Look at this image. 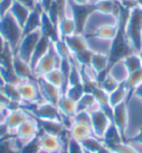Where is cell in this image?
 Listing matches in <instances>:
<instances>
[{
	"mask_svg": "<svg viewBox=\"0 0 142 153\" xmlns=\"http://www.w3.org/2000/svg\"><path fill=\"white\" fill-rule=\"evenodd\" d=\"M9 135H11V133H10V131L8 130L6 123H0V141L8 138Z\"/></svg>",
	"mask_w": 142,
	"mask_h": 153,
	"instance_id": "obj_45",
	"label": "cell"
},
{
	"mask_svg": "<svg viewBox=\"0 0 142 153\" xmlns=\"http://www.w3.org/2000/svg\"><path fill=\"white\" fill-rule=\"evenodd\" d=\"M85 153H89V152H85Z\"/></svg>",
	"mask_w": 142,
	"mask_h": 153,
	"instance_id": "obj_56",
	"label": "cell"
},
{
	"mask_svg": "<svg viewBox=\"0 0 142 153\" xmlns=\"http://www.w3.org/2000/svg\"><path fill=\"white\" fill-rule=\"evenodd\" d=\"M117 30H118L117 22L104 23L102 26L98 27L97 29H94V31H93L92 33H90L89 37L99 39V40H103V41L111 42L112 39L114 38L115 33H117Z\"/></svg>",
	"mask_w": 142,
	"mask_h": 153,
	"instance_id": "obj_17",
	"label": "cell"
},
{
	"mask_svg": "<svg viewBox=\"0 0 142 153\" xmlns=\"http://www.w3.org/2000/svg\"><path fill=\"white\" fill-rule=\"evenodd\" d=\"M58 33H59L60 39L77 33L76 23H74L71 16H63L60 18L59 22H58Z\"/></svg>",
	"mask_w": 142,
	"mask_h": 153,
	"instance_id": "obj_21",
	"label": "cell"
},
{
	"mask_svg": "<svg viewBox=\"0 0 142 153\" xmlns=\"http://www.w3.org/2000/svg\"><path fill=\"white\" fill-rule=\"evenodd\" d=\"M17 88L21 97L22 104H33L41 102V96L39 91L38 84L36 79H28V80H21L17 84Z\"/></svg>",
	"mask_w": 142,
	"mask_h": 153,
	"instance_id": "obj_5",
	"label": "cell"
},
{
	"mask_svg": "<svg viewBox=\"0 0 142 153\" xmlns=\"http://www.w3.org/2000/svg\"><path fill=\"white\" fill-rule=\"evenodd\" d=\"M85 87L83 84H78V85H73V87H67L65 90V92L62 94H65L69 99H71L74 102H78L80 98L83 96L85 93Z\"/></svg>",
	"mask_w": 142,
	"mask_h": 153,
	"instance_id": "obj_37",
	"label": "cell"
},
{
	"mask_svg": "<svg viewBox=\"0 0 142 153\" xmlns=\"http://www.w3.org/2000/svg\"><path fill=\"white\" fill-rule=\"evenodd\" d=\"M80 143L85 150V152L89 153H97L101 148L104 146L103 141L101 139L94 137V135H91V137L82 140V141H80Z\"/></svg>",
	"mask_w": 142,
	"mask_h": 153,
	"instance_id": "obj_31",
	"label": "cell"
},
{
	"mask_svg": "<svg viewBox=\"0 0 142 153\" xmlns=\"http://www.w3.org/2000/svg\"><path fill=\"white\" fill-rule=\"evenodd\" d=\"M69 135L71 138L76 139L78 141H82L85 139L93 135L91 126L88 124H82V123H74L72 128L69 130Z\"/></svg>",
	"mask_w": 142,
	"mask_h": 153,
	"instance_id": "obj_28",
	"label": "cell"
},
{
	"mask_svg": "<svg viewBox=\"0 0 142 153\" xmlns=\"http://www.w3.org/2000/svg\"><path fill=\"white\" fill-rule=\"evenodd\" d=\"M99 104L97 102L96 98L92 93L90 92H85L83 96L81 97L80 100L77 102V112L78 111H88L91 112L93 110L98 109Z\"/></svg>",
	"mask_w": 142,
	"mask_h": 153,
	"instance_id": "obj_27",
	"label": "cell"
},
{
	"mask_svg": "<svg viewBox=\"0 0 142 153\" xmlns=\"http://www.w3.org/2000/svg\"><path fill=\"white\" fill-rule=\"evenodd\" d=\"M71 1L77 4H94L97 0H71Z\"/></svg>",
	"mask_w": 142,
	"mask_h": 153,
	"instance_id": "obj_48",
	"label": "cell"
},
{
	"mask_svg": "<svg viewBox=\"0 0 142 153\" xmlns=\"http://www.w3.org/2000/svg\"><path fill=\"white\" fill-rule=\"evenodd\" d=\"M108 73L111 76H113L115 80L118 81V82H120V83H122V82H124V81L127 80L128 74H129L122 61H120L112 65L111 68L109 69Z\"/></svg>",
	"mask_w": 142,
	"mask_h": 153,
	"instance_id": "obj_33",
	"label": "cell"
},
{
	"mask_svg": "<svg viewBox=\"0 0 142 153\" xmlns=\"http://www.w3.org/2000/svg\"><path fill=\"white\" fill-rule=\"evenodd\" d=\"M63 40H65V45L68 46L72 56L90 48L87 38L80 33H74V35H71L69 37H65V38H63Z\"/></svg>",
	"mask_w": 142,
	"mask_h": 153,
	"instance_id": "obj_16",
	"label": "cell"
},
{
	"mask_svg": "<svg viewBox=\"0 0 142 153\" xmlns=\"http://www.w3.org/2000/svg\"><path fill=\"white\" fill-rule=\"evenodd\" d=\"M115 1H118V2H120V1H122V0H115Z\"/></svg>",
	"mask_w": 142,
	"mask_h": 153,
	"instance_id": "obj_54",
	"label": "cell"
},
{
	"mask_svg": "<svg viewBox=\"0 0 142 153\" xmlns=\"http://www.w3.org/2000/svg\"><path fill=\"white\" fill-rule=\"evenodd\" d=\"M108 100H109V104L110 107L113 108L115 105L127 102L128 101V89L126 87L124 82L120 83V85L115 89L114 91L108 94Z\"/></svg>",
	"mask_w": 142,
	"mask_h": 153,
	"instance_id": "obj_24",
	"label": "cell"
},
{
	"mask_svg": "<svg viewBox=\"0 0 142 153\" xmlns=\"http://www.w3.org/2000/svg\"><path fill=\"white\" fill-rule=\"evenodd\" d=\"M74 123H82V124H88L90 126L91 123V115H90V112L88 111H78L74 117Z\"/></svg>",
	"mask_w": 142,
	"mask_h": 153,
	"instance_id": "obj_41",
	"label": "cell"
},
{
	"mask_svg": "<svg viewBox=\"0 0 142 153\" xmlns=\"http://www.w3.org/2000/svg\"><path fill=\"white\" fill-rule=\"evenodd\" d=\"M51 46H52V41L49 38L45 37V36H41V38H40V40H39L37 46H36V49L33 51V54H32L30 60V67L32 71H33V67L36 65V63L49 51Z\"/></svg>",
	"mask_w": 142,
	"mask_h": 153,
	"instance_id": "obj_20",
	"label": "cell"
},
{
	"mask_svg": "<svg viewBox=\"0 0 142 153\" xmlns=\"http://www.w3.org/2000/svg\"><path fill=\"white\" fill-rule=\"evenodd\" d=\"M135 1L138 2V6H139V7L142 8V0H135Z\"/></svg>",
	"mask_w": 142,
	"mask_h": 153,
	"instance_id": "obj_51",
	"label": "cell"
},
{
	"mask_svg": "<svg viewBox=\"0 0 142 153\" xmlns=\"http://www.w3.org/2000/svg\"><path fill=\"white\" fill-rule=\"evenodd\" d=\"M41 78H43V79H45L47 82H49L50 84H52L54 87L59 88L61 90L62 93L65 92V87H67V80H65L63 73L61 72V70L59 69V68H56V69L48 72L47 74L41 76Z\"/></svg>",
	"mask_w": 142,
	"mask_h": 153,
	"instance_id": "obj_23",
	"label": "cell"
},
{
	"mask_svg": "<svg viewBox=\"0 0 142 153\" xmlns=\"http://www.w3.org/2000/svg\"><path fill=\"white\" fill-rule=\"evenodd\" d=\"M0 1H1V0H0Z\"/></svg>",
	"mask_w": 142,
	"mask_h": 153,
	"instance_id": "obj_58",
	"label": "cell"
},
{
	"mask_svg": "<svg viewBox=\"0 0 142 153\" xmlns=\"http://www.w3.org/2000/svg\"><path fill=\"white\" fill-rule=\"evenodd\" d=\"M16 1L21 4L22 6H25V7H27L28 9H30V10H33V9L39 4L38 2H37V0H16Z\"/></svg>",
	"mask_w": 142,
	"mask_h": 153,
	"instance_id": "obj_44",
	"label": "cell"
},
{
	"mask_svg": "<svg viewBox=\"0 0 142 153\" xmlns=\"http://www.w3.org/2000/svg\"><path fill=\"white\" fill-rule=\"evenodd\" d=\"M57 108L61 115H68V117H74L77 113V102L69 99L65 94H62L58 101Z\"/></svg>",
	"mask_w": 142,
	"mask_h": 153,
	"instance_id": "obj_25",
	"label": "cell"
},
{
	"mask_svg": "<svg viewBox=\"0 0 142 153\" xmlns=\"http://www.w3.org/2000/svg\"><path fill=\"white\" fill-rule=\"evenodd\" d=\"M0 35L7 42L11 49L16 51L22 38V27L15 20L10 13L0 19Z\"/></svg>",
	"mask_w": 142,
	"mask_h": 153,
	"instance_id": "obj_2",
	"label": "cell"
},
{
	"mask_svg": "<svg viewBox=\"0 0 142 153\" xmlns=\"http://www.w3.org/2000/svg\"><path fill=\"white\" fill-rule=\"evenodd\" d=\"M123 140H124V137L121 134L119 129L111 122L110 126H108V129L106 130V132H104L103 137H102V141H103L104 146H114V144H118V143L123 142Z\"/></svg>",
	"mask_w": 142,
	"mask_h": 153,
	"instance_id": "obj_22",
	"label": "cell"
},
{
	"mask_svg": "<svg viewBox=\"0 0 142 153\" xmlns=\"http://www.w3.org/2000/svg\"><path fill=\"white\" fill-rule=\"evenodd\" d=\"M30 117V113L21 107L16 108V109H10L9 112H8V115L7 118H6L4 123L7 126L8 130L10 131V133L12 134L20 124H22Z\"/></svg>",
	"mask_w": 142,
	"mask_h": 153,
	"instance_id": "obj_13",
	"label": "cell"
},
{
	"mask_svg": "<svg viewBox=\"0 0 142 153\" xmlns=\"http://www.w3.org/2000/svg\"><path fill=\"white\" fill-rule=\"evenodd\" d=\"M40 151H41V149H40V144H39V139L37 137L30 141L26 142L21 146L19 153H39Z\"/></svg>",
	"mask_w": 142,
	"mask_h": 153,
	"instance_id": "obj_39",
	"label": "cell"
},
{
	"mask_svg": "<svg viewBox=\"0 0 142 153\" xmlns=\"http://www.w3.org/2000/svg\"><path fill=\"white\" fill-rule=\"evenodd\" d=\"M132 96H135V98H138L140 101H142V82L135 89V91H133V93H132Z\"/></svg>",
	"mask_w": 142,
	"mask_h": 153,
	"instance_id": "obj_47",
	"label": "cell"
},
{
	"mask_svg": "<svg viewBox=\"0 0 142 153\" xmlns=\"http://www.w3.org/2000/svg\"><path fill=\"white\" fill-rule=\"evenodd\" d=\"M7 42L4 41V39L2 38V36L0 35V54L4 52V50L6 49V47H7Z\"/></svg>",
	"mask_w": 142,
	"mask_h": 153,
	"instance_id": "obj_49",
	"label": "cell"
},
{
	"mask_svg": "<svg viewBox=\"0 0 142 153\" xmlns=\"http://www.w3.org/2000/svg\"><path fill=\"white\" fill-rule=\"evenodd\" d=\"M70 9V16L72 17L73 21L76 23V30L77 33L83 35L85 31V27L88 20L91 16L96 12L94 4H77L72 1H68Z\"/></svg>",
	"mask_w": 142,
	"mask_h": 153,
	"instance_id": "obj_3",
	"label": "cell"
},
{
	"mask_svg": "<svg viewBox=\"0 0 142 153\" xmlns=\"http://www.w3.org/2000/svg\"><path fill=\"white\" fill-rule=\"evenodd\" d=\"M0 90L4 92V96L7 97L8 99L10 100L11 103H13L17 107H21L22 101H21V97H20L18 88H17V84L4 83V85L0 88Z\"/></svg>",
	"mask_w": 142,
	"mask_h": 153,
	"instance_id": "obj_29",
	"label": "cell"
},
{
	"mask_svg": "<svg viewBox=\"0 0 142 153\" xmlns=\"http://www.w3.org/2000/svg\"><path fill=\"white\" fill-rule=\"evenodd\" d=\"M98 85H99L100 88L102 89L106 93L109 94V93H111L112 91H114L115 89L119 87L120 82H118L113 76H111L109 73H108V74L104 76L103 79L98 83Z\"/></svg>",
	"mask_w": 142,
	"mask_h": 153,
	"instance_id": "obj_36",
	"label": "cell"
},
{
	"mask_svg": "<svg viewBox=\"0 0 142 153\" xmlns=\"http://www.w3.org/2000/svg\"><path fill=\"white\" fill-rule=\"evenodd\" d=\"M39 1H40V0H37V2H38V4H39Z\"/></svg>",
	"mask_w": 142,
	"mask_h": 153,
	"instance_id": "obj_55",
	"label": "cell"
},
{
	"mask_svg": "<svg viewBox=\"0 0 142 153\" xmlns=\"http://www.w3.org/2000/svg\"><path fill=\"white\" fill-rule=\"evenodd\" d=\"M54 2V0H40V1H39V4H40V7H41V9H42L43 11H48L49 8L52 6Z\"/></svg>",
	"mask_w": 142,
	"mask_h": 153,
	"instance_id": "obj_46",
	"label": "cell"
},
{
	"mask_svg": "<svg viewBox=\"0 0 142 153\" xmlns=\"http://www.w3.org/2000/svg\"><path fill=\"white\" fill-rule=\"evenodd\" d=\"M65 148L67 149L68 153H85V150L81 146L80 141H78L71 137H69V139L67 140Z\"/></svg>",
	"mask_w": 142,
	"mask_h": 153,
	"instance_id": "obj_40",
	"label": "cell"
},
{
	"mask_svg": "<svg viewBox=\"0 0 142 153\" xmlns=\"http://www.w3.org/2000/svg\"><path fill=\"white\" fill-rule=\"evenodd\" d=\"M90 115H91L90 126H91L93 135L102 140L104 132L108 129V126H110V123L112 122L111 118L100 108L90 112Z\"/></svg>",
	"mask_w": 142,
	"mask_h": 153,
	"instance_id": "obj_8",
	"label": "cell"
},
{
	"mask_svg": "<svg viewBox=\"0 0 142 153\" xmlns=\"http://www.w3.org/2000/svg\"><path fill=\"white\" fill-rule=\"evenodd\" d=\"M108 54L100 51H94L93 56L91 58L90 62V69L96 73L97 76V83H99L100 81L104 78L106 74H108Z\"/></svg>",
	"mask_w": 142,
	"mask_h": 153,
	"instance_id": "obj_11",
	"label": "cell"
},
{
	"mask_svg": "<svg viewBox=\"0 0 142 153\" xmlns=\"http://www.w3.org/2000/svg\"><path fill=\"white\" fill-rule=\"evenodd\" d=\"M59 63H60V58L58 57L57 53L54 52V47L51 46L49 51L33 67V74H35L36 78L43 76L48 72L58 68Z\"/></svg>",
	"mask_w": 142,
	"mask_h": 153,
	"instance_id": "obj_7",
	"label": "cell"
},
{
	"mask_svg": "<svg viewBox=\"0 0 142 153\" xmlns=\"http://www.w3.org/2000/svg\"><path fill=\"white\" fill-rule=\"evenodd\" d=\"M111 121L114 124L119 131L121 132L123 137L127 132L128 124H129V114H128V108L127 102L115 105L112 108V115H111Z\"/></svg>",
	"mask_w": 142,
	"mask_h": 153,
	"instance_id": "obj_12",
	"label": "cell"
},
{
	"mask_svg": "<svg viewBox=\"0 0 142 153\" xmlns=\"http://www.w3.org/2000/svg\"><path fill=\"white\" fill-rule=\"evenodd\" d=\"M141 82H142V69L128 74L127 80L124 81V84H126V87H127V89H128V101H129V98L132 96L135 89L137 88Z\"/></svg>",
	"mask_w": 142,
	"mask_h": 153,
	"instance_id": "obj_32",
	"label": "cell"
},
{
	"mask_svg": "<svg viewBox=\"0 0 142 153\" xmlns=\"http://www.w3.org/2000/svg\"><path fill=\"white\" fill-rule=\"evenodd\" d=\"M30 9H28L27 7H25L21 4L17 2L16 0H13V4H12V7L10 9L9 13L15 18V20L19 23L21 27H23V25L27 21L28 17L30 15Z\"/></svg>",
	"mask_w": 142,
	"mask_h": 153,
	"instance_id": "obj_26",
	"label": "cell"
},
{
	"mask_svg": "<svg viewBox=\"0 0 142 153\" xmlns=\"http://www.w3.org/2000/svg\"><path fill=\"white\" fill-rule=\"evenodd\" d=\"M40 149L48 153H60L65 146V142L59 137L40 132L38 135Z\"/></svg>",
	"mask_w": 142,
	"mask_h": 153,
	"instance_id": "obj_10",
	"label": "cell"
},
{
	"mask_svg": "<svg viewBox=\"0 0 142 153\" xmlns=\"http://www.w3.org/2000/svg\"><path fill=\"white\" fill-rule=\"evenodd\" d=\"M13 0H1L0 1V19L10 12Z\"/></svg>",
	"mask_w": 142,
	"mask_h": 153,
	"instance_id": "obj_42",
	"label": "cell"
},
{
	"mask_svg": "<svg viewBox=\"0 0 142 153\" xmlns=\"http://www.w3.org/2000/svg\"><path fill=\"white\" fill-rule=\"evenodd\" d=\"M40 133V129H39V124L32 115L30 118L27 119L22 124H20L16 131L12 133V135L16 139H18L21 144H25L26 142L30 141L32 139L37 138Z\"/></svg>",
	"mask_w": 142,
	"mask_h": 153,
	"instance_id": "obj_6",
	"label": "cell"
},
{
	"mask_svg": "<svg viewBox=\"0 0 142 153\" xmlns=\"http://www.w3.org/2000/svg\"><path fill=\"white\" fill-rule=\"evenodd\" d=\"M0 123H2V122H1V121H0Z\"/></svg>",
	"mask_w": 142,
	"mask_h": 153,
	"instance_id": "obj_57",
	"label": "cell"
},
{
	"mask_svg": "<svg viewBox=\"0 0 142 153\" xmlns=\"http://www.w3.org/2000/svg\"><path fill=\"white\" fill-rule=\"evenodd\" d=\"M41 36L42 35H41V31L40 30H37L35 32H31V33H28L26 36H22L19 45H18L17 49H16L15 53L30 65L31 57L33 54L36 46H37L38 41L40 40V38H41Z\"/></svg>",
	"mask_w": 142,
	"mask_h": 153,
	"instance_id": "obj_4",
	"label": "cell"
},
{
	"mask_svg": "<svg viewBox=\"0 0 142 153\" xmlns=\"http://www.w3.org/2000/svg\"><path fill=\"white\" fill-rule=\"evenodd\" d=\"M40 31H41V35L49 38L51 41L54 42L58 39H60L59 33H58V28L54 25L50 18L48 17L47 12L42 11L41 15V27H40Z\"/></svg>",
	"mask_w": 142,
	"mask_h": 153,
	"instance_id": "obj_19",
	"label": "cell"
},
{
	"mask_svg": "<svg viewBox=\"0 0 142 153\" xmlns=\"http://www.w3.org/2000/svg\"><path fill=\"white\" fill-rule=\"evenodd\" d=\"M129 143H133V144H138L142 146V128H140L135 135H132L129 139Z\"/></svg>",
	"mask_w": 142,
	"mask_h": 153,
	"instance_id": "obj_43",
	"label": "cell"
},
{
	"mask_svg": "<svg viewBox=\"0 0 142 153\" xmlns=\"http://www.w3.org/2000/svg\"><path fill=\"white\" fill-rule=\"evenodd\" d=\"M60 153H68V151H67V149H65V148H63V149L60 151Z\"/></svg>",
	"mask_w": 142,
	"mask_h": 153,
	"instance_id": "obj_52",
	"label": "cell"
},
{
	"mask_svg": "<svg viewBox=\"0 0 142 153\" xmlns=\"http://www.w3.org/2000/svg\"><path fill=\"white\" fill-rule=\"evenodd\" d=\"M12 70L19 80H28V79H36L33 71L31 69L30 65L22 60L17 54H13L12 59Z\"/></svg>",
	"mask_w": 142,
	"mask_h": 153,
	"instance_id": "obj_14",
	"label": "cell"
},
{
	"mask_svg": "<svg viewBox=\"0 0 142 153\" xmlns=\"http://www.w3.org/2000/svg\"><path fill=\"white\" fill-rule=\"evenodd\" d=\"M52 47H54V52L57 53V56L60 59H69L72 56L63 39H58V40L54 41L52 42Z\"/></svg>",
	"mask_w": 142,
	"mask_h": 153,
	"instance_id": "obj_35",
	"label": "cell"
},
{
	"mask_svg": "<svg viewBox=\"0 0 142 153\" xmlns=\"http://www.w3.org/2000/svg\"><path fill=\"white\" fill-rule=\"evenodd\" d=\"M126 33L128 40L135 52L142 48V8L135 7L130 10L129 18L126 25Z\"/></svg>",
	"mask_w": 142,
	"mask_h": 153,
	"instance_id": "obj_1",
	"label": "cell"
},
{
	"mask_svg": "<svg viewBox=\"0 0 142 153\" xmlns=\"http://www.w3.org/2000/svg\"><path fill=\"white\" fill-rule=\"evenodd\" d=\"M39 153H48V152H46V151H42V150H41V151H40Z\"/></svg>",
	"mask_w": 142,
	"mask_h": 153,
	"instance_id": "obj_53",
	"label": "cell"
},
{
	"mask_svg": "<svg viewBox=\"0 0 142 153\" xmlns=\"http://www.w3.org/2000/svg\"><path fill=\"white\" fill-rule=\"evenodd\" d=\"M109 149L111 150L112 153H139V151L137 150L132 143H129V142H121V143H118V144H114V146H108Z\"/></svg>",
	"mask_w": 142,
	"mask_h": 153,
	"instance_id": "obj_38",
	"label": "cell"
},
{
	"mask_svg": "<svg viewBox=\"0 0 142 153\" xmlns=\"http://www.w3.org/2000/svg\"><path fill=\"white\" fill-rule=\"evenodd\" d=\"M96 12L104 16H113L117 20L119 16V4L115 0H97L94 2Z\"/></svg>",
	"mask_w": 142,
	"mask_h": 153,
	"instance_id": "obj_18",
	"label": "cell"
},
{
	"mask_svg": "<svg viewBox=\"0 0 142 153\" xmlns=\"http://www.w3.org/2000/svg\"><path fill=\"white\" fill-rule=\"evenodd\" d=\"M36 81H37V84H38V88L39 91H40V96H41L42 101H46V102H49L51 104L57 105L60 97L62 96L61 90L57 88V87L52 85V84H50L49 82H47L41 76L36 78Z\"/></svg>",
	"mask_w": 142,
	"mask_h": 153,
	"instance_id": "obj_9",
	"label": "cell"
},
{
	"mask_svg": "<svg viewBox=\"0 0 142 153\" xmlns=\"http://www.w3.org/2000/svg\"><path fill=\"white\" fill-rule=\"evenodd\" d=\"M93 52L94 51L91 48H89L85 51H81L77 54H73L71 57H72L73 61L76 62L80 68H88V67H90V62H91Z\"/></svg>",
	"mask_w": 142,
	"mask_h": 153,
	"instance_id": "obj_34",
	"label": "cell"
},
{
	"mask_svg": "<svg viewBox=\"0 0 142 153\" xmlns=\"http://www.w3.org/2000/svg\"><path fill=\"white\" fill-rule=\"evenodd\" d=\"M123 65L126 67L128 73L135 72L138 70L142 69V60L138 52H133V53L129 54L122 60Z\"/></svg>",
	"mask_w": 142,
	"mask_h": 153,
	"instance_id": "obj_30",
	"label": "cell"
},
{
	"mask_svg": "<svg viewBox=\"0 0 142 153\" xmlns=\"http://www.w3.org/2000/svg\"><path fill=\"white\" fill-rule=\"evenodd\" d=\"M42 11L43 10L41 9L40 4H38L33 10H31L27 21L25 22V25H23V27H22V36H26V35H28V33H31V32H35V31H37V30H40Z\"/></svg>",
	"mask_w": 142,
	"mask_h": 153,
	"instance_id": "obj_15",
	"label": "cell"
},
{
	"mask_svg": "<svg viewBox=\"0 0 142 153\" xmlns=\"http://www.w3.org/2000/svg\"><path fill=\"white\" fill-rule=\"evenodd\" d=\"M97 153H112V151L109 149L107 146H104L103 148H101V149H100Z\"/></svg>",
	"mask_w": 142,
	"mask_h": 153,
	"instance_id": "obj_50",
	"label": "cell"
}]
</instances>
